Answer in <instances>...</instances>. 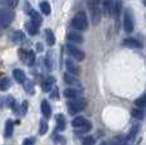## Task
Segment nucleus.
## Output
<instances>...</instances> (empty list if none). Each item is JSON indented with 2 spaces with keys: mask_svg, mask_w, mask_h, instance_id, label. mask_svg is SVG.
<instances>
[{
  "mask_svg": "<svg viewBox=\"0 0 146 145\" xmlns=\"http://www.w3.org/2000/svg\"><path fill=\"white\" fill-rule=\"evenodd\" d=\"M86 100L83 99V98H73V99H69L68 102V109H69V113H72V114H76V113L78 112H82L83 109L86 108Z\"/></svg>",
  "mask_w": 146,
  "mask_h": 145,
  "instance_id": "1",
  "label": "nucleus"
},
{
  "mask_svg": "<svg viewBox=\"0 0 146 145\" xmlns=\"http://www.w3.org/2000/svg\"><path fill=\"white\" fill-rule=\"evenodd\" d=\"M72 26L76 28V30H80L83 31L88 27V23H87V17H86V13L85 12H80L74 15V18L72 19Z\"/></svg>",
  "mask_w": 146,
  "mask_h": 145,
  "instance_id": "2",
  "label": "nucleus"
},
{
  "mask_svg": "<svg viewBox=\"0 0 146 145\" xmlns=\"http://www.w3.org/2000/svg\"><path fill=\"white\" fill-rule=\"evenodd\" d=\"M14 19V13L7 8H0V25L3 28H7Z\"/></svg>",
  "mask_w": 146,
  "mask_h": 145,
  "instance_id": "3",
  "label": "nucleus"
},
{
  "mask_svg": "<svg viewBox=\"0 0 146 145\" xmlns=\"http://www.w3.org/2000/svg\"><path fill=\"white\" fill-rule=\"evenodd\" d=\"M72 126L76 128H81L80 131H83V132H87V131L91 130L92 125L91 122H88L85 117H76L74 120L72 121Z\"/></svg>",
  "mask_w": 146,
  "mask_h": 145,
  "instance_id": "4",
  "label": "nucleus"
},
{
  "mask_svg": "<svg viewBox=\"0 0 146 145\" xmlns=\"http://www.w3.org/2000/svg\"><path fill=\"white\" fill-rule=\"evenodd\" d=\"M67 51L69 53V55L72 57L74 61H78V62H82L85 59V53H83L81 49H78L77 46L74 45H67Z\"/></svg>",
  "mask_w": 146,
  "mask_h": 145,
  "instance_id": "5",
  "label": "nucleus"
},
{
  "mask_svg": "<svg viewBox=\"0 0 146 145\" xmlns=\"http://www.w3.org/2000/svg\"><path fill=\"white\" fill-rule=\"evenodd\" d=\"M123 27H124V31L126 32H132L133 31V18H132V14L129 10H126L124 12V17H123Z\"/></svg>",
  "mask_w": 146,
  "mask_h": 145,
  "instance_id": "6",
  "label": "nucleus"
},
{
  "mask_svg": "<svg viewBox=\"0 0 146 145\" xmlns=\"http://www.w3.org/2000/svg\"><path fill=\"white\" fill-rule=\"evenodd\" d=\"M55 86V78L54 77H46L45 80L42 81V84H41V87H42V91L45 92H49L53 87Z\"/></svg>",
  "mask_w": 146,
  "mask_h": 145,
  "instance_id": "7",
  "label": "nucleus"
},
{
  "mask_svg": "<svg viewBox=\"0 0 146 145\" xmlns=\"http://www.w3.org/2000/svg\"><path fill=\"white\" fill-rule=\"evenodd\" d=\"M66 67H67V71L71 74H74V76L80 74V67L77 64H74V62L71 61V59H67L66 61Z\"/></svg>",
  "mask_w": 146,
  "mask_h": 145,
  "instance_id": "8",
  "label": "nucleus"
},
{
  "mask_svg": "<svg viewBox=\"0 0 146 145\" xmlns=\"http://www.w3.org/2000/svg\"><path fill=\"white\" fill-rule=\"evenodd\" d=\"M28 15L31 17V22L32 23H35L36 26H40L41 23H42V17H41L40 14H38L36 10H33L32 8H31L30 10H28V13H27Z\"/></svg>",
  "mask_w": 146,
  "mask_h": 145,
  "instance_id": "9",
  "label": "nucleus"
},
{
  "mask_svg": "<svg viewBox=\"0 0 146 145\" xmlns=\"http://www.w3.org/2000/svg\"><path fill=\"white\" fill-rule=\"evenodd\" d=\"M9 37H10V40H12L13 43H15V44L23 43V41L26 40V36H25V33H23L22 31H14V32L10 33Z\"/></svg>",
  "mask_w": 146,
  "mask_h": 145,
  "instance_id": "10",
  "label": "nucleus"
},
{
  "mask_svg": "<svg viewBox=\"0 0 146 145\" xmlns=\"http://www.w3.org/2000/svg\"><path fill=\"white\" fill-rule=\"evenodd\" d=\"M41 112H42L44 117H45L46 120L51 117V107L48 100H42V102H41Z\"/></svg>",
  "mask_w": 146,
  "mask_h": 145,
  "instance_id": "11",
  "label": "nucleus"
},
{
  "mask_svg": "<svg viewBox=\"0 0 146 145\" xmlns=\"http://www.w3.org/2000/svg\"><path fill=\"white\" fill-rule=\"evenodd\" d=\"M123 45L124 46H128V48H132V49H140L141 48V43L136 39H126L123 40Z\"/></svg>",
  "mask_w": 146,
  "mask_h": 145,
  "instance_id": "12",
  "label": "nucleus"
},
{
  "mask_svg": "<svg viewBox=\"0 0 146 145\" xmlns=\"http://www.w3.org/2000/svg\"><path fill=\"white\" fill-rule=\"evenodd\" d=\"M121 10H122V0H115V1H113V10H111V15H113L114 18H119Z\"/></svg>",
  "mask_w": 146,
  "mask_h": 145,
  "instance_id": "13",
  "label": "nucleus"
},
{
  "mask_svg": "<svg viewBox=\"0 0 146 145\" xmlns=\"http://www.w3.org/2000/svg\"><path fill=\"white\" fill-rule=\"evenodd\" d=\"M113 10V0H103V13L106 15H111Z\"/></svg>",
  "mask_w": 146,
  "mask_h": 145,
  "instance_id": "14",
  "label": "nucleus"
},
{
  "mask_svg": "<svg viewBox=\"0 0 146 145\" xmlns=\"http://www.w3.org/2000/svg\"><path fill=\"white\" fill-rule=\"evenodd\" d=\"M25 27H26V31H27L31 36H35V35H37L38 33V26H36L35 23H32L31 21L26 23Z\"/></svg>",
  "mask_w": 146,
  "mask_h": 145,
  "instance_id": "15",
  "label": "nucleus"
},
{
  "mask_svg": "<svg viewBox=\"0 0 146 145\" xmlns=\"http://www.w3.org/2000/svg\"><path fill=\"white\" fill-rule=\"evenodd\" d=\"M23 63H26L27 66H32L35 63V51L33 50H28L26 51L25 59H23Z\"/></svg>",
  "mask_w": 146,
  "mask_h": 145,
  "instance_id": "16",
  "label": "nucleus"
},
{
  "mask_svg": "<svg viewBox=\"0 0 146 145\" xmlns=\"http://www.w3.org/2000/svg\"><path fill=\"white\" fill-rule=\"evenodd\" d=\"M81 92L78 91L77 89H73V87H69V89H66L64 90V96L67 98V99H73V98H77L80 96Z\"/></svg>",
  "mask_w": 146,
  "mask_h": 145,
  "instance_id": "17",
  "label": "nucleus"
},
{
  "mask_svg": "<svg viewBox=\"0 0 146 145\" xmlns=\"http://www.w3.org/2000/svg\"><path fill=\"white\" fill-rule=\"evenodd\" d=\"M13 77H14V80L18 84H23V81L26 80L25 72L21 71V69H14V71H13Z\"/></svg>",
  "mask_w": 146,
  "mask_h": 145,
  "instance_id": "18",
  "label": "nucleus"
},
{
  "mask_svg": "<svg viewBox=\"0 0 146 145\" xmlns=\"http://www.w3.org/2000/svg\"><path fill=\"white\" fill-rule=\"evenodd\" d=\"M45 39H46L48 45L53 46L54 44H55V36H54V32L50 30V28H46L45 30Z\"/></svg>",
  "mask_w": 146,
  "mask_h": 145,
  "instance_id": "19",
  "label": "nucleus"
},
{
  "mask_svg": "<svg viewBox=\"0 0 146 145\" xmlns=\"http://www.w3.org/2000/svg\"><path fill=\"white\" fill-rule=\"evenodd\" d=\"M64 82L72 86H80V82L76 77H73L71 73H64Z\"/></svg>",
  "mask_w": 146,
  "mask_h": 145,
  "instance_id": "20",
  "label": "nucleus"
},
{
  "mask_svg": "<svg viewBox=\"0 0 146 145\" xmlns=\"http://www.w3.org/2000/svg\"><path fill=\"white\" fill-rule=\"evenodd\" d=\"M55 120H56V128H58L59 131H64V128H66V120H64V116L56 114Z\"/></svg>",
  "mask_w": 146,
  "mask_h": 145,
  "instance_id": "21",
  "label": "nucleus"
},
{
  "mask_svg": "<svg viewBox=\"0 0 146 145\" xmlns=\"http://www.w3.org/2000/svg\"><path fill=\"white\" fill-rule=\"evenodd\" d=\"M91 18H92V23L94 25H98L101 19V13L99 10V8H95V9H91Z\"/></svg>",
  "mask_w": 146,
  "mask_h": 145,
  "instance_id": "22",
  "label": "nucleus"
},
{
  "mask_svg": "<svg viewBox=\"0 0 146 145\" xmlns=\"http://www.w3.org/2000/svg\"><path fill=\"white\" fill-rule=\"evenodd\" d=\"M68 40L72 41V43H76V44H81L83 41V37L77 32H69L68 33Z\"/></svg>",
  "mask_w": 146,
  "mask_h": 145,
  "instance_id": "23",
  "label": "nucleus"
},
{
  "mask_svg": "<svg viewBox=\"0 0 146 145\" xmlns=\"http://www.w3.org/2000/svg\"><path fill=\"white\" fill-rule=\"evenodd\" d=\"M12 86V81L8 77H4V78L0 80V91H7L8 89H10Z\"/></svg>",
  "mask_w": 146,
  "mask_h": 145,
  "instance_id": "24",
  "label": "nucleus"
},
{
  "mask_svg": "<svg viewBox=\"0 0 146 145\" xmlns=\"http://www.w3.org/2000/svg\"><path fill=\"white\" fill-rule=\"evenodd\" d=\"M13 131H14V125H13L12 121H8V122L5 123V131H4L5 138H12Z\"/></svg>",
  "mask_w": 146,
  "mask_h": 145,
  "instance_id": "25",
  "label": "nucleus"
},
{
  "mask_svg": "<svg viewBox=\"0 0 146 145\" xmlns=\"http://www.w3.org/2000/svg\"><path fill=\"white\" fill-rule=\"evenodd\" d=\"M23 86H25V90H26V92H28V94H31L32 95L33 92H35V87H33V84L32 82L30 81V80L27 78V77H26V80L25 81H23Z\"/></svg>",
  "mask_w": 146,
  "mask_h": 145,
  "instance_id": "26",
  "label": "nucleus"
},
{
  "mask_svg": "<svg viewBox=\"0 0 146 145\" xmlns=\"http://www.w3.org/2000/svg\"><path fill=\"white\" fill-rule=\"evenodd\" d=\"M40 9H41V12H42L45 15H49L51 13L50 4H49L48 1H41L40 3Z\"/></svg>",
  "mask_w": 146,
  "mask_h": 145,
  "instance_id": "27",
  "label": "nucleus"
},
{
  "mask_svg": "<svg viewBox=\"0 0 146 145\" xmlns=\"http://www.w3.org/2000/svg\"><path fill=\"white\" fill-rule=\"evenodd\" d=\"M139 130H140V126L139 125H133L132 126V128H131V131H129V134H128V136H127V140H133L135 138H136V135L139 134Z\"/></svg>",
  "mask_w": 146,
  "mask_h": 145,
  "instance_id": "28",
  "label": "nucleus"
},
{
  "mask_svg": "<svg viewBox=\"0 0 146 145\" xmlns=\"http://www.w3.org/2000/svg\"><path fill=\"white\" fill-rule=\"evenodd\" d=\"M48 128H49L48 121H46V118H44V120L40 121V130H38V134H40V135H45V134L48 132Z\"/></svg>",
  "mask_w": 146,
  "mask_h": 145,
  "instance_id": "29",
  "label": "nucleus"
},
{
  "mask_svg": "<svg viewBox=\"0 0 146 145\" xmlns=\"http://www.w3.org/2000/svg\"><path fill=\"white\" fill-rule=\"evenodd\" d=\"M18 1H19V0H0V4L5 5L7 8L13 9V8H15L18 5Z\"/></svg>",
  "mask_w": 146,
  "mask_h": 145,
  "instance_id": "30",
  "label": "nucleus"
},
{
  "mask_svg": "<svg viewBox=\"0 0 146 145\" xmlns=\"http://www.w3.org/2000/svg\"><path fill=\"white\" fill-rule=\"evenodd\" d=\"M132 116H133L135 118H137V120H142V118H144V109H141V108H135V109H132Z\"/></svg>",
  "mask_w": 146,
  "mask_h": 145,
  "instance_id": "31",
  "label": "nucleus"
},
{
  "mask_svg": "<svg viewBox=\"0 0 146 145\" xmlns=\"http://www.w3.org/2000/svg\"><path fill=\"white\" fill-rule=\"evenodd\" d=\"M135 104H136L137 108H141V109H144L145 105H146V96H145V94L142 95L141 98H139L137 100H135Z\"/></svg>",
  "mask_w": 146,
  "mask_h": 145,
  "instance_id": "32",
  "label": "nucleus"
},
{
  "mask_svg": "<svg viewBox=\"0 0 146 145\" xmlns=\"http://www.w3.org/2000/svg\"><path fill=\"white\" fill-rule=\"evenodd\" d=\"M101 0H87V7L88 9H95V8H99V4H100Z\"/></svg>",
  "mask_w": 146,
  "mask_h": 145,
  "instance_id": "33",
  "label": "nucleus"
},
{
  "mask_svg": "<svg viewBox=\"0 0 146 145\" xmlns=\"http://www.w3.org/2000/svg\"><path fill=\"white\" fill-rule=\"evenodd\" d=\"M49 92H50V98H51V99H55V100L59 99V90H58V87L54 86Z\"/></svg>",
  "mask_w": 146,
  "mask_h": 145,
  "instance_id": "34",
  "label": "nucleus"
},
{
  "mask_svg": "<svg viewBox=\"0 0 146 145\" xmlns=\"http://www.w3.org/2000/svg\"><path fill=\"white\" fill-rule=\"evenodd\" d=\"M94 144H95V139L91 138V136L83 139V145H94Z\"/></svg>",
  "mask_w": 146,
  "mask_h": 145,
  "instance_id": "35",
  "label": "nucleus"
},
{
  "mask_svg": "<svg viewBox=\"0 0 146 145\" xmlns=\"http://www.w3.org/2000/svg\"><path fill=\"white\" fill-rule=\"evenodd\" d=\"M36 144V139L35 138H27L23 141V145H35Z\"/></svg>",
  "mask_w": 146,
  "mask_h": 145,
  "instance_id": "36",
  "label": "nucleus"
},
{
  "mask_svg": "<svg viewBox=\"0 0 146 145\" xmlns=\"http://www.w3.org/2000/svg\"><path fill=\"white\" fill-rule=\"evenodd\" d=\"M27 108H28V103L23 102L22 103V113H27Z\"/></svg>",
  "mask_w": 146,
  "mask_h": 145,
  "instance_id": "37",
  "label": "nucleus"
},
{
  "mask_svg": "<svg viewBox=\"0 0 146 145\" xmlns=\"http://www.w3.org/2000/svg\"><path fill=\"white\" fill-rule=\"evenodd\" d=\"M36 46H37V51H42V45H41L40 43H38Z\"/></svg>",
  "mask_w": 146,
  "mask_h": 145,
  "instance_id": "38",
  "label": "nucleus"
},
{
  "mask_svg": "<svg viewBox=\"0 0 146 145\" xmlns=\"http://www.w3.org/2000/svg\"><path fill=\"white\" fill-rule=\"evenodd\" d=\"M100 145H108V143H105V141H103V143H101Z\"/></svg>",
  "mask_w": 146,
  "mask_h": 145,
  "instance_id": "39",
  "label": "nucleus"
},
{
  "mask_svg": "<svg viewBox=\"0 0 146 145\" xmlns=\"http://www.w3.org/2000/svg\"><path fill=\"white\" fill-rule=\"evenodd\" d=\"M3 30V27H1V25H0V31H1Z\"/></svg>",
  "mask_w": 146,
  "mask_h": 145,
  "instance_id": "40",
  "label": "nucleus"
}]
</instances>
